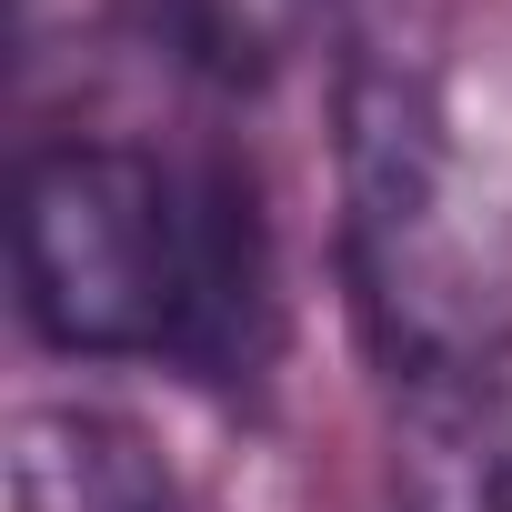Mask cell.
<instances>
[{
  "label": "cell",
  "instance_id": "6da1fadb",
  "mask_svg": "<svg viewBox=\"0 0 512 512\" xmlns=\"http://www.w3.org/2000/svg\"><path fill=\"white\" fill-rule=\"evenodd\" d=\"M11 272L31 332L91 362L141 352L191 382H262L282 342L272 221L231 151H31L11 191Z\"/></svg>",
  "mask_w": 512,
  "mask_h": 512
},
{
  "label": "cell",
  "instance_id": "7a4b0ae2",
  "mask_svg": "<svg viewBox=\"0 0 512 512\" xmlns=\"http://www.w3.org/2000/svg\"><path fill=\"white\" fill-rule=\"evenodd\" d=\"M342 282L392 382L512 362V161L412 41H352L332 91Z\"/></svg>",
  "mask_w": 512,
  "mask_h": 512
},
{
  "label": "cell",
  "instance_id": "3957f363",
  "mask_svg": "<svg viewBox=\"0 0 512 512\" xmlns=\"http://www.w3.org/2000/svg\"><path fill=\"white\" fill-rule=\"evenodd\" d=\"M402 512H512V362L392 382Z\"/></svg>",
  "mask_w": 512,
  "mask_h": 512
},
{
  "label": "cell",
  "instance_id": "277c9868",
  "mask_svg": "<svg viewBox=\"0 0 512 512\" xmlns=\"http://www.w3.org/2000/svg\"><path fill=\"white\" fill-rule=\"evenodd\" d=\"M11 512H181V482L121 412L41 402L11 422Z\"/></svg>",
  "mask_w": 512,
  "mask_h": 512
},
{
  "label": "cell",
  "instance_id": "5b68a950",
  "mask_svg": "<svg viewBox=\"0 0 512 512\" xmlns=\"http://www.w3.org/2000/svg\"><path fill=\"white\" fill-rule=\"evenodd\" d=\"M161 51L211 91H262L312 51L362 41V0H151Z\"/></svg>",
  "mask_w": 512,
  "mask_h": 512
}]
</instances>
